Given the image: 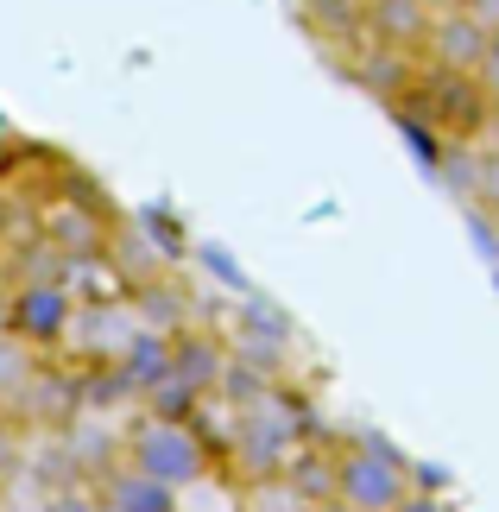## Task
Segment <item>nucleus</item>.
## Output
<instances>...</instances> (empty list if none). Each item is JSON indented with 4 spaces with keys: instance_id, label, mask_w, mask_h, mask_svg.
<instances>
[{
    "instance_id": "obj_1",
    "label": "nucleus",
    "mask_w": 499,
    "mask_h": 512,
    "mask_svg": "<svg viewBox=\"0 0 499 512\" xmlns=\"http://www.w3.org/2000/svg\"><path fill=\"white\" fill-rule=\"evenodd\" d=\"M121 462L139 468V475H152L158 487H171V494H184V487H196L209 475V443L190 418H152L146 411L139 424H127Z\"/></svg>"
},
{
    "instance_id": "obj_2",
    "label": "nucleus",
    "mask_w": 499,
    "mask_h": 512,
    "mask_svg": "<svg viewBox=\"0 0 499 512\" xmlns=\"http://www.w3.org/2000/svg\"><path fill=\"white\" fill-rule=\"evenodd\" d=\"M411 494V462L386 437L361 430V443L335 456V506L348 512H392Z\"/></svg>"
},
{
    "instance_id": "obj_3",
    "label": "nucleus",
    "mask_w": 499,
    "mask_h": 512,
    "mask_svg": "<svg viewBox=\"0 0 499 512\" xmlns=\"http://www.w3.org/2000/svg\"><path fill=\"white\" fill-rule=\"evenodd\" d=\"M0 329L13 342H26L32 354L38 348H64L70 329H76V304L57 279H19L7 291V310H0Z\"/></svg>"
},
{
    "instance_id": "obj_4",
    "label": "nucleus",
    "mask_w": 499,
    "mask_h": 512,
    "mask_svg": "<svg viewBox=\"0 0 499 512\" xmlns=\"http://www.w3.org/2000/svg\"><path fill=\"white\" fill-rule=\"evenodd\" d=\"M430 70H455V76H481L487 70V26L474 13H436L424 45H417Z\"/></svg>"
},
{
    "instance_id": "obj_5",
    "label": "nucleus",
    "mask_w": 499,
    "mask_h": 512,
    "mask_svg": "<svg viewBox=\"0 0 499 512\" xmlns=\"http://www.w3.org/2000/svg\"><path fill=\"white\" fill-rule=\"evenodd\" d=\"M102 500L108 512H177V494L171 487H158L152 475H139V468H108V481H102Z\"/></svg>"
},
{
    "instance_id": "obj_6",
    "label": "nucleus",
    "mask_w": 499,
    "mask_h": 512,
    "mask_svg": "<svg viewBox=\"0 0 499 512\" xmlns=\"http://www.w3.org/2000/svg\"><path fill=\"white\" fill-rule=\"evenodd\" d=\"M38 512H102V500L95 494H51V500H38Z\"/></svg>"
},
{
    "instance_id": "obj_7",
    "label": "nucleus",
    "mask_w": 499,
    "mask_h": 512,
    "mask_svg": "<svg viewBox=\"0 0 499 512\" xmlns=\"http://www.w3.org/2000/svg\"><path fill=\"white\" fill-rule=\"evenodd\" d=\"M392 512H449V500H436V494H405Z\"/></svg>"
},
{
    "instance_id": "obj_8",
    "label": "nucleus",
    "mask_w": 499,
    "mask_h": 512,
    "mask_svg": "<svg viewBox=\"0 0 499 512\" xmlns=\"http://www.w3.org/2000/svg\"><path fill=\"white\" fill-rule=\"evenodd\" d=\"M0 234H7V203H0Z\"/></svg>"
}]
</instances>
